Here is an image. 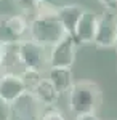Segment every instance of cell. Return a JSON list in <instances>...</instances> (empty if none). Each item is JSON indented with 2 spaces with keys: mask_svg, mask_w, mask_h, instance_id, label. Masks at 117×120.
<instances>
[{
  "mask_svg": "<svg viewBox=\"0 0 117 120\" xmlns=\"http://www.w3.org/2000/svg\"><path fill=\"white\" fill-rule=\"evenodd\" d=\"M47 79L56 88V91L59 93V94L69 93V90H71L72 85H74L72 69H67V67H48Z\"/></svg>",
  "mask_w": 117,
  "mask_h": 120,
  "instance_id": "cell-11",
  "label": "cell"
},
{
  "mask_svg": "<svg viewBox=\"0 0 117 120\" xmlns=\"http://www.w3.org/2000/svg\"><path fill=\"white\" fill-rule=\"evenodd\" d=\"M85 8L77 3H69V5H63V7H56V16L59 19L61 26H63L64 32L67 35H74L75 27L80 21V16L83 15Z\"/></svg>",
  "mask_w": 117,
  "mask_h": 120,
  "instance_id": "cell-9",
  "label": "cell"
},
{
  "mask_svg": "<svg viewBox=\"0 0 117 120\" xmlns=\"http://www.w3.org/2000/svg\"><path fill=\"white\" fill-rule=\"evenodd\" d=\"M40 120H66V117H64L63 112L55 106V107H47V109H43L42 115H40Z\"/></svg>",
  "mask_w": 117,
  "mask_h": 120,
  "instance_id": "cell-15",
  "label": "cell"
},
{
  "mask_svg": "<svg viewBox=\"0 0 117 120\" xmlns=\"http://www.w3.org/2000/svg\"><path fill=\"white\" fill-rule=\"evenodd\" d=\"M75 120H101L96 114H90V115H79L75 117Z\"/></svg>",
  "mask_w": 117,
  "mask_h": 120,
  "instance_id": "cell-19",
  "label": "cell"
},
{
  "mask_svg": "<svg viewBox=\"0 0 117 120\" xmlns=\"http://www.w3.org/2000/svg\"><path fill=\"white\" fill-rule=\"evenodd\" d=\"M75 53H77V42L71 35H66L63 40H59L55 46L48 50V66L71 69L75 61Z\"/></svg>",
  "mask_w": 117,
  "mask_h": 120,
  "instance_id": "cell-5",
  "label": "cell"
},
{
  "mask_svg": "<svg viewBox=\"0 0 117 120\" xmlns=\"http://www.w3.org/2000/svg\"><path fill=\"white\" fill-rule=\"evenodd\" d=\"M98 2L104 7V10H109V11H114L117 8V0H98Z\"/></svg>",
  "mask_w": 117,
  "mask_h": 120,
  "instance_id": "cell-17",
  "label": "cell"
},
{
  "mask_svg": "<svg viewBox=\"0 0 117 120\" xmlns=\"http://www.w3.org/2000/svg\"><path fill=\"white\" fill-rule=\"evenodd\" d=\"M114 48H116V51H117V38H116V43H114Z\"/></svg>",
  "mask_w": 117,
  "mask_h": 120,
  "instance_id": "cell-22",
  "label": "cell"
},
{
  "mask_svg": "<svg viewBox=\"0 0 117 120\" xmlns=\"http://www.w3.org/2000/svg\"><path fill=\"white\" fill-rule=\"evenodd\" d=\"M19 77H21V80H23L24 86H26V91H32L37 85L42 82L43 72H40V71H32V69H24V71L19 74Z\"/></svg>",
  "mask_w": 117,
  "mask_h": 120,
  "instance_id": "cell-13",
  "label": "cell"
},
{
  "mask_svg": "<svg viewBox=\"0 0 117 120\" xmlns=\"http://www.w3.org/2000/svg\"><path fill=\"white\" fill-rule=\"evenodd\" d=\"M5 59H7V46L0 45V66H5Z\"/></svg>",
  "mask_w": 117,
  "mask_h": 120,
  "instance_id": "cell-18",
  "label": "cell"
},
{
  "mask_svg": "<svg viewBox=\"0 0 117 120\" xmlns=\"http://www.w3.org/2000/svg\"><path fill=\"white\" fill-rule=\"evenodd\" d=\"M29 37V22L23 15H2L0 16V45H19Z\"/></svg>",
  "mask_w": 117,
  "mask_h": 120,
  "instance_id": "cell-3",
  "label": "cell"
},
{
  "mask_svg": "<svg viewBox=\"0 0 117 120\" xmlns=\"http://www.w3.org/2000/svg\"><path fill=\"white\" fill-rule=\"evenodd\" d=\"M67 34L56 16V7H42L29 21V40L45 48L55 46Z\"/></svg>",
  "mask_w": 117,
  "mask_h": 120,
  "instance_id": "cell-1",
  "label": "cell"
},
{
  "mask_svg": "<svg viewBox=\"0 0 117 120\" xmlns=\"http://www.w3.org/2000/svg\"><path fill=\"white\" fill-rule=\"evenodd\" d=\"M26 93V86L21 80L19 74L15 72H7L3 79L0 80V98L7 102H15L21 94Z\"/></svg>",
  "mask_w": 117,
  "mask_h": 120,
  "instance_id": "cell-10",
  "label": "cell"
},
{
  "mask_svg": "<svg viewBox=\"0 0 117 120\" xmlns=\"http://www.w3.org/2000/svg\"><path fill=\"white\" fill-rule=\"evenodd\" d=\"M67 104L69 111L79 115H90L96 114L103 102V90L96 82L91 80H79L74 82L72 88L67 93Z\"/></svg>",
  "mask_w": 117,
  "mask_h": 120,
  "instance_id": "cell-2",
  "label": "cell"
},
{
  "mask_svg": "<svg viewBox=\"0 0 117 120\" xmlns=\"http://www.w3.org/2000/svg\"><path fill=\"white\" fill-rule=\"evenodd\" d=\"M31 93L35 96V99L40 102V106H42L43 109H47V107H55V104L58 102L59 96H61L59 93L56 91V88L48 82L47 77H43L42 82L39 83Z\"/></svg>",
  "mask_w": 117,
  "mask_h": 120,
  "instance_id": "cell-12",
  "label": "cell"
},
{
  "mask_svg": "<svg viewBox=\"0 0 117 120\" xmlns=\"http://www.w3.org/2000/svg\"><path fill=\"white\" fill-rule=\"evenodd\" d=\"M42 7H55V0H39Z\"/></svg>",
  "mask_w": 117,
  "mask_h": 120,
  "instance_id": "cell-20",
  "label": "cell"
},
{
  "mask_svg": "<svg viewBox=\"0 0 117 120\" xmlns=\"http://www.w3.org/2000/svg\"><path fill=\"white\" fill-rule=\"evenodd\" d=\"M117 38V15L114 11L104 10L103 15H98V27L93 45L98 48H114Z\"/></svg>",
  "mask_w": 117,
  "mask_h": 120,
  "instance_id": "cell-6",
  "label": "cell"
},
{
  "mask_svg": "<svg viewBox=\"0 0 117 120\" xmlns=\"http://www.w3.org/2000/svg\"><path fill=\"white\" fill-rule=\"evenodd\" d=\"M15 3L23 13H31V15H37L42 8V3L39 0H15Z\"/></svg>",
  "mask_w": 117,
  "mask_h": 120,
  "instance_id": "cell-14",
  "label": "cell"
},
{
  "mask_svg": "<svg viewBox=\"0 0 117 120\" xmlns=\"http://www.w3.org/2000/svg\"><path fill=\"white\" fill-rule=\"evenodd\" d=\"M96 27H98V15L91 10L83 11L80 16V21L75 27V32L72 38L77 42V45H90L95 42V35H96Z\"/></svg>",
  "mask_w": 117,
  "mask_h": 120,
  "instance_id": "cell-8",
  "label": "cell"
},
{
  "mask_svg": "<svg viewBox=\"0 0 117 120\" xmlns=\"http://www.w3.org/2000/svg\"><path fill=\"white\" fill-rule=\"evenodd\" d=\"M43 107L31 91L21 94L15 102H11V119L16 120H40Z\"/></svg>",
  "mask_w": 117,
  "mask_h": 120,
  "instance_id": "cell-7",
  "label": "cell"
},
{
  "mask_svg": "<svg viewBox=\"0 0 117 120\" xmlns=\"http://www.w3.org/2000/svg\"><path fill=\"white\" fill-rule=\"evenodd\" d=\"M0 120H11V104L0 98Z\"/></svg>",
  "mask_w": 117,
  "mask_h": 120,
  "instance_id": "cell-16",
  "label": "cell"
},
{
  "mask_svg": "<svg viewBox=\"0 0 117 120\" xmlns=\"http://www.w3.org/2000/svg\"><path fill=\"white\" fill-rule=\"evenodd\" d=\"M16 58L19 64L24 66V69L40 71L43 72L48 66V48L39 45L32 40H24L19 45H16ZM50 67V66H48Z\"/></svg>",
  "mask_w": 117,
  "mask_h": 120,
  "instance_id": "cell-4",
  "label": "cell"
},
{
  "mask_svg": "<svg viewBox=\"0 0 117 120\" xmlns=\"http://www.w3.org/2000/svg\"><path fill=\"white\" fill-rule=\"evenodd\" d=\"M7 74V71H5V66H0V80L3 79V75Z\"/></svg>",
  "mask_w": 117,
  "mask_h": 120,
  "instance_id": "cell-21",
  "label": "cell"
}]
</instances>
